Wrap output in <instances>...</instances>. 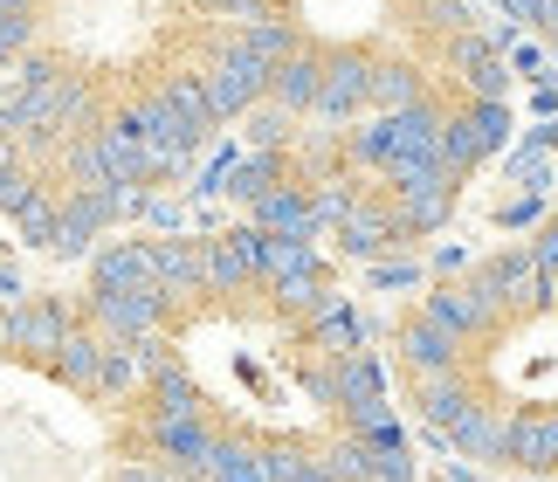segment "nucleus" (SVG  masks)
Instances as JSON below:
<instances>
[{
  "mask_svg": "<svg viewBox=\"0 0 558 482\" xmlns=\"http://www.w3.org/2000/svg\"><path fill=\"white\" fill-rule=\"evenodd\" d=\"M76 290L166 482H414L386 359L317 241L242 214L132 228Z\"/></svg>",
  "mask_w": 558,
  "mask_h": 482,
  "instance_id": "f257e3e1",
  "label": "nucleus"
},
{
  "mask_svg": "<svg viewBox=\"0 0 558 482\" xmlns=\"http://www.w3.org/2000/svg\"><path fill=\"white\" fill-rule=\"evenodd\" d=\"M504 138V35L469 0H263V83L221 186L255 228L393 262Z\"/></svg>",
  "mask_w": 558,
  "mask_h": 482,
  "instance_id": "f03ea898",
  "label": "nucleus"
},
{
  "mask_svg": "<svg viewBox=\"0 0 558 482\" xmlns=\"http://www.w3.org/2000/svg\"><path fill=\"white\" fill-rule=\"evenodd\" d=\"M263 0H0V221L97 255L228 152Z\"/></svg>",
  "mask_w": 558,
  "mask_h": 482,
  "instance_id": "7ed1b4c3",
  "label": "nucleus"
},
{
  "mask_svg": "<svg viewBox=\"0 0 558 482\" xmlns=\"http://www.w3.org/2000/svg\"><path fill=\"white\" fill-rule=\"evenodd\" d=\"M386 379L469 469L558 482V207L421 282L386 324Z\"/></svg>",
  "mask_w": 558,
  "mask_h": 482,
  "instance_id": "20e7f679",
  "label": "nucleus"
},
{
  "mask_svg": "<svg viewBox=\"0 0 558 482\" xmlns=\"http://www.w3.org/2000/svg\"><path fill=\"white\" fill-rule=\"evenodd\" d=\"M0 482H166L83 290H0Z\"/></svg>",
  "mask_w": 558,
  "mask_h": 482,
  "instance_id": "39448f33",
  "label": "nucleus"
},
{
  "mask_svg": "<svg viewBox=\"0 0 558 482\" xmlns=\"http://www.w3.org/2000/svg\"><path fill=\"white\" fill-rule=\"evenodd\" d=\"M497 8H504L510 21H524V28H538L551 49H558V0H497Z\"/></svg>",
  "mask_w": 558,
  "mask_h": 482,
  "instance_id": "423d86ee",
  "label": "nucleus"
}]
</instances>
